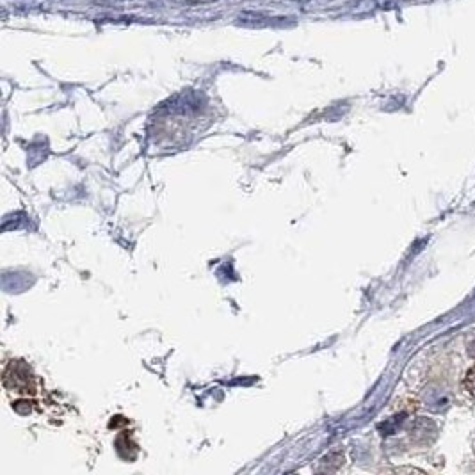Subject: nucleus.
Instances as JSON below:
<instances>
[{"label":"nucleus","mask_w":475,"mask_h":475,"mask_svg":"<svg viewBox=\"0 0 475 475\" xmlns=\"http://www.w3.org/2000/svg\"><path fill=\"white\" fill-rule=\"evenodd\" d=\"M467 387H468V390H472V391H475V367L474 369H470L468 370V374H467Z\"/></svg>","instance_id":"1"},{"label":"nucleus","mask_w":475,"mask_h":475,"mask_svg":"<svg viewBox=\"0 0 475 475\" xmlns=\"http://www.w3.org/2000/svg\"><path fill=\"white\" fill-rule=\"evenodd\" d=\"M468 353H470V356L475 360V338L468 344Z\"/></svg>","instance_id":"2"}]
</instances>
